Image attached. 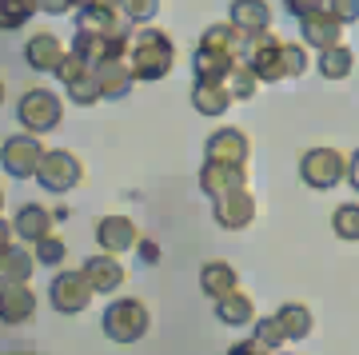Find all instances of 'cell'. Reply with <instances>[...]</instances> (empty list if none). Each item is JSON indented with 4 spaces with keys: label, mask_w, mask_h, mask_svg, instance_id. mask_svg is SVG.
I'll use <instances>...</instances> for the list:
<instances>
[{
    "label": "cell",
    "mask_w": 359,
    "mask_h": 355,
    "mask_svg": "<svg viewBox=\"0 0 359 355\" xmlns=\"http://www.w3.org/2000/svg\"><path fill=\"white\" fill-rule=\"evenodd\" d=\"M244 60L252 64V72L259 76V84H280V80H299L308 72V48L304 44H292V40H280L276 32H256L248 36V52Z\"/></svg>",
    "instance_id": "6da1fadb"
},
{
    "label": "cell",
    "mask_w": 359,
    "mask_h": 355,
    "mask_svg": "<svg viewBox=\"0 0 359 355\" xmlns=\"http://www.w3.org/2000/svg\"><path fill=\"white\" fill-rule=\"evenodd\" d=\"M128 68L136 80H164L176 68V44L164 28L140 25V32H132L128 40Z\"/></svg>",
    "instance_id": "7a4b0ae2"
},
{
    "label": "cell",
    "mask_w": 359,
    "mask_h": 355,
    "mask_svg": "<svg viewBox=\"0 0 359 355\" xmlns=\"http://www.w3.org/2000/svg\"><path fill=\"white\" fill-rule=\"evenodd\" d=\"M100 328L112 343H136V340L148 335V328H152V312H148L140 300L124 295V300H112V304L104 307Z\"/></svg>",
    "instance_id": "3957f363"
},
{
    "label": "cell",
    "mask_w": 359,
    "mask_h": 355,
    "mask_svg": "<svg viewBox=\"0 0 359 355\" xmlns=\"http://www.w3.org/2000/svg\"><path fill=\"white\" fill-rule=\"evenodd\" d=\"M299 176L304 184L316 192H332L347 180V156L332 144H320V148H308L304 160H299Z\"/></svg>",
    "instance_id": "277c9868"
},
{
    "label": "cell",
    "mask_w": 359,
    "mask_h": 355,
    "mask_svg": "<svg viewBox=\"0 0 359 355\" xmlns=\"http://www.w3.org/2000/svg\"><path fill=\"white\" fill-rule=\"evenodd\" d=\"M60 116H65V104H60V96L52 88H28L25 96H20V104H16L20 128H25V132H36V136L52 132V128L60 124Z\"/></svg>",
    "instance_id": "5b68a950"
},
{
    "label": "cell",
    "mask_w": 359,
    "mask_h": 355,
    "mask_svg": "<svg viewBox=\"0 0 359 355\" xmlns=\"http://www.w3.org/2000/svg\"><path fill=\"white\" fill-rule=\"evenodd\" d=\"M48 300L60 316H80V312L96 300V288L88 283L84 267H68V272H56V276H52Z\"/></svg>",
    "instance_id": "8992f818"
},
{
    "label": "cell",
    "mask_w": 359,
    "mask_h": 355,
    "mask_svg": "<svg viewBox=\"0 0 359 355\" xmlns=\"http://www.w3.org/2000/svg\"><path fill=\"white\" fill-rule=\"evenodd\" d=\"M84 180V164H80L72 152H65V148H44V156H40V168H36V184L44 192H72Z\"/></svg>",
    "instance_id": "52a82bcc"
},
{
    "label": "cell",
    "mask_w": 359,
    "mask_h": 355,
    "mask_svg": "<svg viewBox=\"0 0 359 355\" xmlns=\"http://www.w3.org/2000/svg\"><path fill=\"white\" fill-rule=\"evenodd\" d=\"M40 156H44V144H40L36 132H16V136H8L0 144V168L16 180L36 176Z\"/></svg>",
    "instance_id": "ba28073f"
},
{
    "label": "cell",
    "mask_w": 359,
    "mask_h": 355,
    "mask_svg": "<svg viewBox=\"0 0 359 355\" xmlns=\"http://www.w3.org/2000/svg\"><path fill=\"white\" fill-rule=\"evenodd\" d=\"M212 220H216L224 232H244L252 228V220H256V196L244 188H231L224 192V196H216V203H212Z\"/></svg>",
    "instance_id": "9c48e42d"
},
{
    "label": "cell",
    "mask_w": 359,
    "mask_h": 355,
    "mask_svg": "<svg viewBox=\"0 0 359 355\" xmlns=\"http://www.w3.org/2000/svg\"><path fill=\"white\" fill-rule=\"evenodd\" d=\"M248 156H252V144H248V132L244 128H216V132H208L204 140V160H224V164H240L248 168Z\"/></svg>",
    "instance_id": "30bf717a"
},
{
    "label": "cell",
    "mask_w": 359,
    "mask_h": 355,
    "mask_svg": "<svg viewBox=\"0 0 359 355\" xmlns=\"http://www.w3.org/2000/svg\"><path fill=\"white\" fill-rule=\"evenodd\" d=\"M36 316V292L28 288V279H13V283H0V323L20 328Z\"/></svg>",
    "instance_id": "8fae6325"
},
{
    "label": "cell",
    "mask_w": 359,
    "mask_h": 355,
    "mask_svg": "<svg viewBox=\"0 0 359 355\" xmlns=\"http://www.w3.org/2000/svg\"><path fill=\"white\" fill-rule=\"evenodd\" d=\"M84 276H88V283L96 288V295H112V292L124 288L128 267L120 264V255L100 252V255H88V260H84Z\"/></svg>",
    "instance_id": "7c38bea8"
},
{
    "label": "cell",
    "mask_w": 359,
    "mask_h": 355,
    "mask_svg": "<svg viewBox=\"0 0 359 355\" xmlns=\"http://www.w3.org/2000/svg\"><path fill=\"white\" fill-rule=\"evenodd\" d=\"M344 28L347 25L335 13H327V8L299 16V36H304V44H311V48H332V44H339V40H344Z\"/></svg>",
    "instance_id": "4fadbf2b"
},
{
    "label": "cell",
    "mask_w": 359,
    "mask_h": 355,
    "mask_svg": "<svg viewBox=\"0 0 359 355\" xmlns=\"http://www.w3.org/2000/svg\"><path fill=\"white\" fill-rule=\"evenodd\" d=\"M136 240H140V228L128 216H100L96 220V243H100L104 252L124 255L136 248Z\"/></svg>",
    "instance_id": "5bb4252c"
},
{
    "label": "cell",
    "mask_w": 359,
    "mask_h": 355,
    "mask_svg": "<svg viewBox=\"0 0 359 355\" xmlns=\"http://www.w3.org/2000/svg\"><path fill=\"white\" fill-rule=\"evenodd\" d=\"M248 184V168L240 164H224V160H204V168H200V192L204 196H224V192L231 188H244Z\"/></svg>",
    "instance_id": "9a60e30c"
},
{
    "label": "cell",
    "mask_w": 359,
    "mask_h": 355,
    "mask_svg": "<svg viewBox=\"0 0 359 355\" xmlns=\"http://www.w3.org/2000/svg\"><path fill=\"white\" fill-rule=\"evenodd\" d=\"M216 319L224 328H248V323H256V300L244 288H231L216 300Z\"/></svg>",
    "instance_id": "2e32d148"
},
{
    "label": "cell",
    "mask_w": 359,
    "mask_h": 355,
    "mask_svg": "<svg viewBox=\"0 0 359 355\" xmlns=\"http://www.w3.org/2000/svg\"><path fill=\"white\" fill-rule=\"evenodd\" d=\"M92 68H96V80H100V96L104 100H124V96L132 92V84H136L128 60H100V64H92Z\"/></svg>",
    "instance_id": "e0dca14e"
},
{
    "label": "cell",
    "mask_w": 359,
    "mask_h": 355,
    "mask_svg": "<svg viewBox=\"0 0 359 355\" xmlns=\"http://www.w3.org/2000/svg\"><path fill=\"white\" fill-rule=\"evenodd\" d=\"M228 20L244 36H256V32H268L271 28V8H268V0H231Z\"/></svg>",
    "instance_id": "ac0fdd59"
},
{
    "label": "cell",
    "mask_w": 359,
    "mask_h": 355,
    "mask_svg": "<svg viewBox=\"0 0 359 355\" xmlns=\"http://www.w3.org/2000/svg\"><path fill=\"white\" fill-rule=\"evenodd\" d=\"M52 224H56V216H52L44 203H25V208L16 212V220H13V232H16V240L36 243L40 236L52 232Z\"/></svg>",
    "instance_id": "d6986e66"
},
{
    "label": "cell",
    "mask_w": 359,
    "mask_h": 355,
    "mask_svg": "<svg viewBox=\"0 0 359 355\" xmlns=\"http://www.w3.org/2000/svg\"><path fill=\"white\" fill-rule=\"evenodd\" d=\"M60 56H65V40L52 36V32H32L25 44V60L36 68V72H52L56 64H60Z\"/></svg>",
    "instance_id": "ffe728a7"
},
{
    "label": "cell",
    "mask_w": 359,
    "mask_h": 355,
    "mask_svg": "<svg viewBox=\"0 0 359 355\" xmlns=\"http://www.w3.org/2000/svg\"><path fill=\"white\" fill-rule=\"evenodd\" d=\"M240 56H231L224 48H212V44H200L192 52V68H196V80H228V72L236 68Z\"/></svg>",
    "instance_id": "44dd1931"
},
{
    "label": "cell",
    "mask_w": 359,
    "mask_h": 355,
    "mask_svg": "<svg viewBox=\"0 0 359 355\" xmlns=\"http://www.w3.org/2000/svg\"><path fill=\"white\" fill-rule=\"evenodd\" d=\"M192 108L200 116H224L231 108V92L224 80H196L192 84Z\"/></svg>",
    "instance_id": "7402d4cb"
},
{
    "label": "cell",
    "mask_w": 359,
    "mask_h": 355,
    "mask_svg": "<svg viewBox=\"0 0 359 355\" xmlns=\"http://www.w3.org/2000/svg\"><path fill=\"white\" fill-rule=\"evenodd\" d=\"M231 288H240V276H236V267H231L228 260H208V264L200 267V292L204 295L219 300V295L231 292Z\"/></svg>",
    "instance_id": "603a6c76"
},
{
    "label": "cell",
    "mask_w": 359,
    "mask_h": 355,
    "mask_svg": "<svg viewBox=\"0 0 359 355\" xmlns=\"http://www.w3.org/2000/svg\"><path fill=\"white\" fill-rule=\"evenodd\" d=\"M36 255L28 252L25 243H8L4 252H0V283H13V279H32V272H36Z\"/></svg>",
    "instance_id": "cb8c5ba5"
},
{
    "label": "cell",
    "mask_w": 359,
    "mask_h": 355,
    "mask_svg": "<svg viewBox=\"0 0 359 355\" xmlns=\"http://www.w3.org/2000/svg\"><path fill=\"white\" fill-rule=\"evenodd\" d=\"M355 68V52L347 48L344 40L332 44V48H320V76L323 80H347Z\"/></svg>",
    "instance_id": "d4e9b609"
},
{
    "label": "cell",
    "mask_w": 359,
    "mask_h": 355,
    "mask_svg": "<svg viewBox=\"0 0 359 355\" xmlns=\"http://www.w3.org/2000/svg\"><path fill=\"white\" fill-rule=\"evenodd\" d=\"M280 323H283V331H287V340H308L311 331H316V316H311V307L308 304H283L280 312Z\"/></svg>",
    "instance_id": "484cf974"
},
{
    "label": "cell",
    "mask_w": 359,
    "mask_h": 355,
    "mask_svg": "<svg viewBox=\"0 0 359 355\" xmlns=\"http://www.w3.org/2000/svg\"><path fill=\"white\" fill-rule=\"evenodd\" d=\"M32 13H40L36 0H0V32H16L32 20Z\"/></svg>",
    "instance_id": "4316f807"
},
{
    "label": "cell",
    "mask_w": 359,
    "mask_h": 355,
    "mask_svg": "<svg viewBox=\"0 0 359 355\" xmlns=\"http://www.w3.org/2000/svg\"><path fill=\"white\" fill-rule=\"evenodd\" d=\"M228 92H231V100H252L256 96V88H259V76L252 72V64L248 60H236V68L228 72Z\"/></svg>",
    "instance_id": "83f0119b"
},
{
    "label": "cell",
    "mask_w": 359,
    "mask_h": 355,
    "mask_svg": "<svg viewBox=\"0 0 359 355\" xmlns=\"http://www.w3.org/2000/svg\"><path fill=\"white\" fill-rule=\"evenodd\" d=\"M32 255H36V264L40 267H60L68 260V243L60 240V236H40L36 243H32Z\"/></svg>",
    "instance_id": "f1b7e54d"
},
{
    "label": "cell",
    "mask_w": 359,
    "mask_h": 355,
    "mask_svg": "<svg viewBox=\"0 0 359 355\" xmlns=\"http://www.w3.org/2000/svg\"><path fill=\"white\" fill-rule=\"evenodd\" d=\"M65 88H68V100L80 104V108H88V104L104 100V96H100V80H96V68H88L84 76H76L72 84H65Z\"/></svg>",
    "instance_id": "f546056e"
},
{
    "label": "cell",
    "mask_w": 359,
    "mask_h": 355,
    "mask_svg": "<svg viewBox=\"0 0 359 355\" xmlns=\"http://www.w3.org/2000/svg\"><path fill=\"white\" fill-rule=\"evenodd\" d=\"M332 232L347 243L359 240V203H339V208H335L332 212Z\"/></svg>",
    "instance_id": "4dcf8cb0"
},
{
    "label": "cell",
    "mask_w": 359,
    "mask_h": 355,
    "mask_svg": "<svg viewBox=\"0 0 359 355\" xmlns=\"http://www.w3.org/2000/svg\"><path fill=\"white\" fill-rule=\"evenodd\" d=\"M88 68H92V60H88V56H80L76 48H65V56H60V64H56L52 72H56V80H65V84H72V80H76V76H84Z\"/></svg>",
    "instance_id": "1f68e13d"
},
{
    "label": "cell",
    "mask_w": 359,
    "mask_h": 355,
    "mask_svg": "<svg viewBox=\"0 0 359 355\" xmlns=\"http://www.w3.org/2000/svg\"><path fill=\"white\" fill-rule=\"evenodd\" d=\"M256 335L268 343V351H280L283 343H287V331H283L280 316H259L256 319Z\"/></svg>",
    "instance_id": "d6a6232c"
},
{
    "label": "cell",
    "mask_w": 359,
    "mask_h": 355,
    "mask_svg": "<svg viewBox=\"0 0 359 355\" xmlns=\"http://www.w3.org/2000/svg\"><path fill=\"white\" fill-rule=\"evenodd\" d=\"M120 13L128 16L132 25H148L160 13V0H120Z\"/></svg>",
    "instance_id": "836d02e7"
},
{
    "label": "cell",
    "mask_w": 359,
    "mask_h": 355,
    "mask_svg": "<svg viewBox=\"0 0 359 355\" xmlns=\"http://www.w3.org/2000/svg\"><path fill=\"white\" fill-rule=\"evenodd\" d=\"M327 13H335L344 25H355L359 20V0H327Z\"/></svg>",
    "instance_id": "e575fe53"
},
{
    "label": "cell",
    "mask_w": 359,
    "mask_h": 355,
    "mask_svg": "<svg viewBox=\"0 0 359 355\" xmlns=\"http://www.w3.org/2000/svg\"><path fill=\"white\" fill-rule=\"evenodd\" d=\"M283 8L299 20V16H308V13H320V8H327V0H283Z\"/></svg>",
    "instance_id": "d590c367"
},
{
    "label": "cell",
    "mask_w": 359,
    "mask_h": 355,
    "mask_svg": "<svg viewBox=\"0 0 359 355\" xmlns=\"http://www.w3.org/2000/svg\"><path fill=\"white\" fill-rule=\"evenodd\" d=\"M36 8H40V13H48V16L76 13V4H72V0H36Z\"/></svg>",
    "instance_id": "8d00e7d4"
},
{
    "label": "cell",
    "mask_w": 359,
    "mask_h": 355,
    "mask_svg": "<svg viewBox=\"0 0 359 355\" xmlns=\"http://www.w3.org/2000/svg\"><path fill=\"white\" fill-rule=\"evenodd\" d=\"M132 252L140 255V264H156V260H160V243H152V240H144V236H140Z\"/></svg>",
    "instance_id": "74e56055"
},
{
    "label": "cell",
    "mask_w": 359,
    "mask_h": 355,
    "mask_svg": "<svg viewBox=\"0 0 359 355\" xmlns=\"http://www.w3.org/2000/svg\"><path fill=\"white\" fill-rule=\"evenodd\" d=\"M236 351H240V355H268V343L259 340V335H252V340L236 343Z\"/></svg>",
    "instance_id": "f35d334b"
},
{
    "label": "cell",
    "mask_w": 359,
    "mask_h": 355,
    "mask_svg": "<svg viewBox=\"0 0 359 355\" xmlns=\"http://www.w3.org/2000/svg\"><path fill=\"white\" fill-rule=\"evenodd\" d=\"M347 184H351V188L359 192V148L351 156H347Z\"/></svg>",
    "instance_id": "ab89813d"
},
{
    "label": "cell",
    "mask_w": 359,
    "mask_h": 355,
    "mask_svg": "<svg viewBox=\"0 0 359 355\" xmlns=\"http://www.w3.org/2000/svg\"><path fill=\"white\" fill-rule=\"evenodd\" d=\"M16 240V232H13V224H8V220L0 216V252H4V248H8V243Z\"/></svg>",
    "instance_id": "60d3db41"
},
{
    "label": "cell",
    "mask_w": 359,
    "mask_h": 355,
    "mask_svg": "<svg viewBox=\"0 0 359 355\" xmlns=\"http://www.w3.org/2000/svg\"><path fill=\"white\" fill-rule=\"evenodd\" d=\"M0 100H4V80H0Z\"/></svg>",
    "instance_id": "b9f144b4"
},
{
    "label": "cell",
    "mask_w": 359,
    "mask_h": 355,
    "mask_svg": "<svg viewBox=\"0 0 359 355\" xmlns=\"http://www.w3.org/2000/svg\"><path fill=\"white\" fill-rule=\"evenodd\" d=\"M72 4H76V8H80V4H88V0H72Z\"/></svg>",
    "instance_id": "7bdbcfd3"
},
{
    "label": "cell",
    "mask_w": 359,
    "mask_h": 355,
    "mask_svg": "<svg viewBox=\"0 0 359 355\" xmlns=\"http://www.w3.org/2000/svg\"><path fill=\"white\" fill-rule=\"evenodd\" d=\"M0 208H4V188H0Z\"/></svg>",
    "instance_id": "ee69618b"
}]
</instances>
